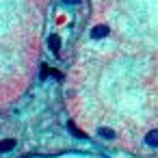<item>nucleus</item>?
<instances>
[{"label":"nucleus","instance_id":"6","mask_svg":"<svg viewBox=\"0 0 158 158\" xmlns=\"http://www.w3.org/2000/svg\"><path fill=\"white\" fill-rule=\"evenodd\" d=\"M63 2H69V5H76V2H78V0H63Z\"/></svg>","mask_w":158,"mask_h":158},{"label":"nucleus","instance_id":"4","mask_svg":"<svg viewBox=\"0 0 158 158\" xmlns=\"http://www.w3.org/2000/svg\"><path fill=\"white\" fill-rule=\"evenodd\" d=\"M48 46H50V50H59L61 48V41H59V37H50V41H48Z\"/></svg>","mask_w":158,"mask_h":158},{"label":"nucleus","instance_id":"2","mask_svg":"<svg viewBox=\"0 0 158 158\" xmlns=\"http://www.w3.org/2000/svg\"><path fill=\"white\" fill-rule=\"evenodd\" d=\"M145 143H147L149 147H158V130H152V132H147V136H145Z\"/></svg>","mask_w":158,"mask_h":158},{"label":"nucleus","instance_id":"5","mask_svg":"<svg viewBox=\"0 0 158 158\" xmlns=\"http://www.w3.org/2000/svg\"><path fill=\"white\" fill-rule=\"evenodd\" d=\"M100 134H102V136H106V139H113V136H115L110 130H100Z\"/></svg>","mask_w":158,"mask_h":158},{"label":"nucleus","instance_id":"3","mask_svg":"<svg viewBox=\"0 0 158 158\" xmlns=\"http://www.w3.org/2000/svg\"><path fill=\"white\" fill-rule=\"evenodd\" d=\"M15 147V141L13 139H5L2 143H0V152H9V149H13Z\"/></svg>","mask_w":158,"mask_h":158},{"label":"nucleus","instance_id":"1","mask_svg":"<svg viewBox=\"0 0 158 158\" xmlns=\"http://www.w3.org/2000/svg\"><path fill=\"white\" fill-rule=\"evenodd\" d=\"M108 35V26L106 24H98L93 31H91V39H102V37H106Z\"/></svg>","mask_w":158,"mask_h":158}]
</instances>
